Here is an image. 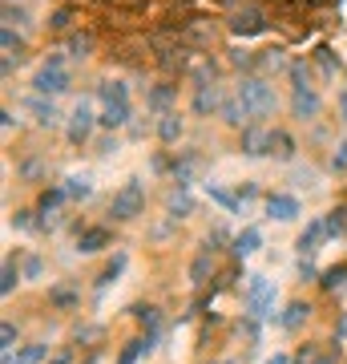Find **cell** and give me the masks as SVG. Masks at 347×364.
Here are the masks:
<instances>
[{
    "label": "cell",
    "instance_id": "obj_1",
    "mask_svg": "<svg viewBox=\"0 0 347 364\" xmlns=\"http://www.w3.org/2000/svg\"><path fill=\"white\" fill-rule=\"evenodd\" d=\"M33 93H45V97H61V93L73 90V65H69V57L65 53H49V57H40V65L33 69Z\"/></svg>",
    "mask_w": 347,
    "mask_h": 364
},
{
    "label": "cell",
    "instance_id": "obj_19",
    "mask_svg": "<svg viewBox=\"0 0 347 364\" xmlns=\"http://www.w3.org/2000/svg\"><path fill=\"white\" fill-rule=\"evenodd\" d=\"M267 215H270V219H279V223H291L299 215V198L295 195H270Z\"/></svg>",
    "mask_w": 347,
    "mask_h": 364
},
{
    "label": "cell",
    "instance_id": "obj_23",
    "mask_svg": "<svg viewBox=\"0 0 347 364\" xmlns=\"http://www.w3.org/2000/svg\"><path fill=\"white\" fill-rule=\"evenodd\" d=\"M258 69H263V73H270V69H291L287 49H263L258 53Z\"/></svg>",
    "mask_w": 347,
    "mask_h": 364
},
{
    "label": "cell",
    "instance_id": "obj_3",
    "mask_svg": "<svg viewBox=\"0 0 347 364\" xmlns=\"http://www.w3.org/2000/svg\"><path fill=\"white\" fill-rule=\"evenodd\" d=\"M97 126H101V114L93 109L89 97H81V102L69 109V117H65V138H69V146H85Z\"/></svg>",
    "mask_w": 347,
    "mask_h": 364
},
{
    "label": "cell",
    "instance_id": "obj_6",
    "mask_svg": "<svg viewBox=\"0 0 347 364\" xmlns=\"http://www.w3.org/2000/svg\"><path fill=\"white\" fill-rule=\"evenodd\" d=\"M194 97H190V114L194 117H219L222 102H226V93H222L219 81H206V85H190Z\"/></svg>",
    "mask_w": 347,
    "mask_h": 364
},
{
    "label": "cell",
    "instance_id": "obj_16",
    "mask_svg": "<svg viewBox=\"0 0 347 364\" xmlns=\"http://www.w3.org/2000/svg\"><path fill=\"white\" fill-rule=\"evenodd\" d=\"M93 49H97L93 33H81V28H77V33H69V37H65V53H69L73 61H89Z\"/></svg>",
    "mask_w": 347,
    "mask_h": 364
},
{
    "label": "cell",
    "instance_id": "obj_5",
    "mask_svg": "<svg viewBox=\"0 0 347 364\" xmlns=\"http://www.w3.org/2000/svg\"><path fill=\"white\" fill-rule=\"evenodd\" d=\"M25 114L37 122L40 130H57V126L65 122L57 97H45V93H28V97H25Z\"/></svg>",
    "mask_w": 347,
    "mask_h": 364
},
{
    "label": "cell",
    "instance_id": "obj_20",
    "mask_svg": "<svg viewBox=\"0 0 347 364\" xmlns=\"http://www.w3.org/2000/svg\"><path fill=\"white\" fill-rule=\"evenodd\" d=\"M194 170H202V154H198V150H186V154L174 162V182H178V186H190Z\"/></svg>",
    "mask_w": 347,
    "mask_h": 364
},
{
    "label": "cell",
    "instance_id": "obj_17",
    "mask_svg": "<svg viewBox=\"0 0 347 364\" xmlns=\"http://www.w3.org/2000/svg\"><path fill=\"white\" fill-rule=\"evenodd\" d=\"M61 191H65L69 198H89V195H93V174H89V170H69Z\"/></svg>",
    "mask_w": 347,
    "mask_h": 364
},
{
    "label": "cell",
    "instance_id": "obj_8",
    "mask_svg": "<svg viewBox=\"0 0 347 364\" xmlns=\"http://www.w3.org/2000/svg\"><path fill=\"white\" fill-rule=\"evenodd\" d=\"M270 126H263V122H250V126H243L238 130V150H243L246 158H263L270 154Z\"/></svg>",
    "mask_w": 347,
    "mask_h": 364
},
{
    "label": "cell",
    "instance_id": "obj_7",
    "mask_svg": "<svg viewBox=\"0 0 347 364\" xmlns=\"http://www.w3.org/2000/svg\"><path fill=\"white\" fill-rule=\"evenodd\" d=\"M142 207H145V191H142V182L129 178L126 186H121V191L114 195V207H109V215H114V219H133V215H138Z\"/></svg>",
    "mask_w": 347,
    "mask_h": 364
},
{
    "label": "cell",
    "instance_id": "obj_25",
    "mask_svg": "<svg viewBox=\"0 0 347 364\" xmlns=\"http://www.w3.org/2000/svg\"><path fill=\"white\" fill-rule=\"evenodd\" d=\"M97 154H101V158H117V154H121V138H117V134L101 138V142H97Z\"/></svg>",
    "mask_w": 347,
    "mask_h": 364
},
{
    "label": "cell",
    "instance_id": "obj_2",
    "mask_svg": "<svg viewBox=\"0 0 347 364\" xmlns=\"http://www.w3.org/2000/svg\"><path fill=\"white\" fill-rule=\"evenodd\" d=\"M234 93H238V102L246 105L250 122H267V117H275V109H279L275 85H270L267 77H258V73H246V77L234 85Z\"/></svg>",
    "mask_w": 347,
    "mask_h": 364
},
{
    "label": "cell",
    "instance_id": "obj_28",
    "mask_svg": "<svg viewBox=\"0 0 347 364\" xmlns=\"http://www.w3.org/2000/svg\"><path fill=\"white\" fill-rule=\"evenodd\" d=\"M258 243H263V239H258V231H243V235H238V251H243V255H250Z\"/></svg>",
    "mask_w": 347,
    "mask_h": 364
},
{
    "label": "cell",
    "instance_id": "obj_11",
    "mask_svg": "<svg viewBox=\"0 0 347 364\" xmlns=\"http://www.w3.org/2000/svg\"><path fill=\"white\" fill-rule=\"evenodd\" d=\"M154 134L162 146H178L182 134H186V117L178 114V109H170V114H158L154 117Z\"/></svg>",
    "mask_w": 347,
    "mask_h": 364
},
{
    "label": "cell",
    "instance_id": "obj_26",
    "mask_svg": "<svg viewBox=\"0 0 347 364\" xmlns=\"http://www.w3.org/2000/svg\"><path fill=\"white\" fill-rule=\"evenodd\" d=\"M331 166H335V170H347V138H339V142H335V150H331Z\"/></svg>",
    "mask_w": 347,
    "mask_h": 364
},
{
    "label": "cell",
    "instance_id": "obj_30",
    "mask_svg": "<svg viewBox=\"0 0 347 364\" xmlns=\"http://www.w3.org/2000/svg\"><path fill=\"white\" fill-rule=\"evenodd\" d=\"M0 126H4V134H13V126H21V117H16L13 109H4V114H0Z\"/></svg>",
    "mask_w": 347,
    "mask_h": 364
},
{
    "label": "cell",
    "instance_id": "obj_9",
    "mask_svg": "<svg viewBox=\"0 0 347 364\" xmlns=\"http://www.w3.org/2000/svg\"><path fill=\"white\" fill-rule=\"evenodd\" d=\"M145 109L154 117L178 109V85H174V81H154V85L145 90Z\"/></svg>",
    "mask_w": 347,
    "mask_h": 364
},
{
    "label": "cell",
    "instance_id": "obj_13",
    "mask_svg": "<svg viewBox=\"0 0 347 364\" xmlns=\"http://www.w3.org/2000/svg\"><path fill=\"white\" fill-rule=\"evenodd\" d=\"M129 122H133V102H114V105H101V130L117 134V130H126Z\"/></svg>",
    "mask_w": 347,
    "mask_h": 364
},
{
    "label": "cell",
    "instance_id": "obj_22",
    "mask_svg": "<svg viewBox=\"0 0 347 364\" xmlns=\"http://www.w3.org/2000/svg\"><path fill=\"white\" fill-rule=\"evenodd\" d=\"M0 45H4V57H25V49H28V41H25V33H16V28H0Z\"/></svg>",
    "mask_w": 347,
    "mask_h": 364
},
{
    "label": "cell",
    "instance_id": "obj_4",
    "mask_svg": "<svg viewBox=\"0 0 347 364\" xmlns=\"http://www.w3.org/2000/svg\"><path fill=\"white\" fill-rule=\"evenodd\" d=\"M267 9H263V4H250V0H246V4H234V13H231V21H226V28H231L234 37H258V33H267Z\"/></svg>",
    "mask_w": 347,
    "mask_h": 364
},
{
    "label": "cell",
    "instance_id": "obj_15",
    "mask_svg": "<svg viewBox=\"0 0 347 364\" xmlns=\"http://www.w3.org/2000/svg\"><path fill=\"white\" fill-rule=\"evenodd\" d=\"M97 102H101V105L129 102V81L126 77H101V81H97Z\"/></svg>",
    "mask_w": 347,
    "mask_h": 364
},
{
    "label": "cell",
    "instance_id": "obj_12",
    "mask_svg": "<svg viewBox=\"0 0 347 364\" xmlns=\"http://www.w3.org/2000/svg\"><path fill=\"white\" fill-rule=\"evenodd\" d=\"M287 81H291V93L315 90V81H319V69L311 65V57H291V69H287Z\"/></svg>",
    "mask_w": 347,
    "mask_h": 364
},
{
    "label": "cell",
    "instance_id": "obj_18",
    "mask_svg": "<svg viewBox=\"0 0 347 364\" xmlns=\"http://www.w3.org/2000/svg\"><path fill=\"white\" fill-rule=\"evenodd\" d=\"M311 65L319 69L323 81H335V77H339V57H335V49H327V45H319V49L311 53Z\"/></svg>",
    "mask_w": 347,
    "mask_h": 364
},
{
    "label": "cell",
    "instance_id": "obj_10",
    "mask_svg": "<svg viewBox=\"0 0 347 364\" xmlns=\"http://www.w3.org/2000/svg\"><path fill=\"white\" fill-rule=\"evenodd\" d=\"M323 114V93L319 90H303V93H291V117L295 122H315Z\"/></svg>",
    "mask_w": 347,
    "mask_h": 364
},
{
    "label": "cell",
    "instance_id": "obj_24",
    "mask_svg": "<svg viewBox=\"0 0 347 364\" xmlns=\"http://www.w3.org/2000/svg\"><path fill=\"white\" fill-rule=\"evenodd\" d=\"M73 16H77V9H73V4H61V9H57V13L49 16V28H53V33H69Z\"/></svg>",
    "mask_w": 347,
    "mask_h": 364
},
{
    "label": "cell",
    "instance_id": "obj_21",
    "mask_svg": "<svg viewBox=\"0 0 347 364\" xmlns=\"http://www.w3.org/2000/svg\"><path fill=\"white\" fill-rule=\"evenodd\" d=\"M295 138H291V134L287 130H275L270 134V158H279V162H291V158H295Z\"/></svg>",
    "mask_w": 347,
    "mask_h": 364
},
{
    "label": "cell",
    "instance_id": "obj_14",
    "mask_svg": "<svg viewBox=\"0 0 347 364\" xmlns=\"http://www.w3.org/2000/svg\"><path fill=\"white\" fill-rule=\"evenodd\" d=\"M219 117H222V126H226V130H243V126H250V114H246V105L238 102V93H231V97L222 102Z\"/></svg>",
    "mask_w": 347,
    "mask_h": 364
},
{
    "label": "cell",
    "instance_id": "obj_27",
    "mask_svg": "<svg viewBox=\"0 0 347 364\" xmlns=\"http://www.w3.org/2000/svg\"><path fill=\"white\" fill-rule=\"evenodd\" d=\"M105 243V231H85L81 235V251H97Z\"/></svg>",
    "mask_w": 347,
    "mask_h": 364
},
{
    "label": "cell",
    "instance_id": "obj_29",
    "mask_svg": "<svg viewBox=\"0 0 347 364\" xmlns=\"http://www.w3.org/2000/svg\"><path fill=\"white\" fill-rule=\"evenodd\" d=\"M335 114H339V122L347 126V90H339V93H335Z\"/></svg>",
    "mask_w": 347,
    "mask_h": 364
}]
</instances>
